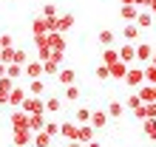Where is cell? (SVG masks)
I'll return each mask as SVG.
<instances>
[{
	"instance_id": "cell-15",
	"label": "cell",
	"mask_w": 156,
	"mask_h": 147,
	"mask_svg": "<svg viewBox=\"0 0 156 147\" xmlns=\"http://www.w3.org/2000/svg\"><path fill=\"white\" fill-rule=\"evenodd\" d=\"M45 122H48L45 113H34V116L29 119V130H31V133H43V130H45Z\"/></svg>"
},
{
	"instance_id": "cell-20",
	"label": "cell",
	"mask_w": 156,
	"mask_h": 147,
	"mask_svg": "<svg viewBox=\"0 0 156 147\" xmlns=\"http://www.w3.org/2000/svg\"><path fill=\"white\" fill-rule=\"evenodd\" d=\"M105 110H108V116H111V119H119V116L125 113V102H119V99H111Z\"/></svg>"
},
{
	"instance_id": "cell-13",
	"label": "cell",
	"mask_w": 156,
	"mask_h": 147,
	"mask_svg": "<svg viewBox=\"0 0 156 147\" xmlns=\"http://www.w3.org/2000/svg\"><path fill=\"white\" fill-rule=\"evenodd\" d=\"M153 45H148V43H139V45H136V60H139V62H151L153 60Z\"/></svg>"
},
{
	"instance_id": "cell-40",
	"label": "cell",
	"mask_w": 156,
	"mask_h": 147,
	"mask_svg": "<svg viewBox=\"0 0 156 147\" xmlns=\"http://www.w3.org/2000/svg\"><path fill=\"white\" fill-rule=\"evenodd\" d=\"M0 48H14V40H12V34H0Z\"/></svg>"
},
{
	"instance_id": "cell-28",
	"label": "cell",
	"mask_w": 156,
	"mask_h": 147,
	"mask_svg": "<svg viewBox=\"0 0 156 147\" xmlns=\"http://www.w3.org/2000/svg\"><path fill=\"white\" fill-rule=\"evenodd\" d=\"M94 77H97L99 82H105V79H111V68H108L105 62H99V65H97V71H94Z\"/></svg>"
},
{
	"instance_id": "cell-36",
	"label": "cell",
	"mask_w": 156,
	"mask_h": 147,
	"mask_svg": "<svg viewBox=\"0 0 156 147\" xmlns=\"http://www.w3.org/2000/svg\"><path fill=\"white\" fill-rule=\"evenodd\" d=\"M0 62L12 65V62H14V48H0Z\"/></svg>"
},
{
	"instance_id": "cell-6",
	"label": "cell",
	"mask_w": 156,
	"mask_h": 147,
	"mask_svg": "<svg viewBox=\"0 0 156 147\" xmlns=\"http://www.w3.org/2000/svg\"><path fill=\"white\" fill-rule=\"evenodd\" d=\"M26 77H29V79H43L45 77V65L40 60H31L29 65H26Z\"/></svg>"
},
{
	"instance_id": "cell-35",
	"label": "cell",
	"mask_w": 156,
	"mask_h": 147,
	"mask_svg": "<svg viewBox=\"0 0 156 147\" xmlns=\"http://www.w3.org/2000/svg\"><path fill=\"white\" fill-rule=\"evenodd\" d=\"M57 12H60V9L54 6V3H45V6H43V17H45V20H54V17H57Z\"/></svg>"
},
{
	"instance_id": "cell-42",
	"label": "cell",
	"mask_w": 156,
	"mask_h": 147,
	"mask_svg": "<svg viewBox=\"0 0 156 147\" xmlns=\"http://www.w3.org/2000/svg\"><path fill=\"white\" fill-rule=\"evenodd\" d=\"M9 96H12L9 91H0V105H9Z\"/></svg>"
},
{
	"instance_id": "cell-48",
	"label": "cell",
	"mask_w": 156,
	"mask_h": 147,
	"mask_svg": "<svg viewBox=\"0 0 156 147\" xmlns=\"http://www.w3.org/2000/svg\"><path fill=\"white\" fill-rule=\"evenodd\" d=\"M148 3H151V0H139V6H148Z\"/></svg>"
},
{
	"instance_id": "cell-43",
	"label": "cell",
	"mask_w": 156,
	"mask_h": 147,
	"mask_svg": "<svg viewBox=\"0 0 156 147\" xmlns=\"http://www.w3.org/2000/svg\"><path fill=\"white\" fill-rule=\"evenodd\" d=\"M0 77H9V65L6 62H0Z\"/></svg>"
},
{
	"instance_id": "cell-12",
	"label": "cell",
	"mask_w": 156,
	"mask_h": 147,
	"mask_svg": "<svg viewBox=\"0 0 156 147\" xmlns=\"http://www.w3.org/2000/svg\"><path fill=\"white\" fill-rule=\"evenodd\" d=\"M48 45L54 51H66L68 45H66V37H62V31H48Z\"/></svg>"
},
{
	"instance_id": "cell-21",
	"label": "cell",
	"mask_w": 156,
	"mask_h": 147,
	"mask_svg": "<svg viewBox=\"0 0 156 147\" xmlns=\"http://www.w3.org/2000/svg\"><path fill=\"white\" fill-rule=\"evenodd\" d=\"M94 133H97V127L91 125V122H88V125H80V142H82V144L94 142Z\"/></svg>"
},
{
	"instance_id": "cell-11",
	"label": "cell",
	"mask_w": 156,
	"mask_h": 147,
	"mask_svg": "<svg viewBox=\"0 0 156 147\" xmlns=\"http://www.w3.org/2000/svg\"><path fill=\"white\" fill-rule=\"evenodd\" d=\"M111 122V116H108V110H91V125L97 127V130H102V127Z\"/></svg>"
},
{
	"instance_id": "cell-19",
	"label": "cell",
	"mask_w": 156,
	"mask_h": 147,
	"mask_svg": "<svg viewBox=\"0 0 156 147\" xmlns=\"http://www.w3.org/2000/svg\"><path fill=\"white\" fill-rule=\"evenodd\" d=\"M29 94L31 96H48L45 94V79H29Z\"/></svg>"
},
{
	"instance_id": "cell-33",
	"label": "cell",
	"mask_w": 156,
	"mask_h": 147,
	"mask_svg": "<svg viewBox=\"0 0 156 147\" xmlns=\"http://www.w3.org/2000/svg\"><path fill=\"white\" fill-rule=\"evenodd\" d=\"M14 88H17V79H12V77H0V91H9V94H12Z\"/></svg>"
},
{
	"instance_id": "cell-46",
	"label": "cell",
	"mask_w": 156,
	"mask_h": 147,
	"mask_svg": "<svg viewBox=\"0 0 156 147\" xmlns=\"http://www.w3.org/2000/svg\"><path fill=\"white\" fill-rule=\"evenodd\" d=\"M122 6H139V0H122Z\"/></svg>"
},
{
	"instance_id": "cell-45",
	"label": "cell",
	"mask_w": 156,
	"mask_h": 147,
	"mask_svg": "<svg viewBox=\"0 0 156 147\" xmlns=\"http://www.w3.org/2000/svg\"><path fill=\"white\" fill-rule=\"evenodd\" d=\"M66 147H85L82 142H66Z\"/></svg>"
},
{
	"instance_id": "cell-27",
	"label": "cell",
	"mask_w": 156,
	"mask_h": 147,
	"mask_svg": "<svg viewBox=\"0 0 156 147\" xmlns=\"http://www.w3.org/2000/svg\"><path fill=\"white\" fill-rule=\"evenodd\" d=\"M136 26H139V29H151V26H153V14H151V12H142V9H139Z\"/></svg>"
},
{
	"instance_id": "cell-50",
	"label": "cell",
	"mask_w": 156,
	"mask_h": 147,
	"mask_svg": "<svg viewBox=\"0 0 156 147\" xmlns=\"http://www.w3.org/2000/svg\"><path fill=\"white\" fill-rule=\"evenodd\" d=\"M51 147H54V144H51Z\"/></svg>"
},
{
	"instance_id": "cell-41",
	"label": "cell",
	"mask_w": 156,
	"mask_h": 147,
	"mask_svg": "<svg viewBox=\"0 0 156 147\" xmlns=\"http://www.w3.org/2000/svg\"><path fill=\"white\" fill-rule=\"evenodd\" d=\"M145 116H148V119H156V102H148V105H145Z\"/></svg>"
},
{
	"instance_id": "cell-39",
	"label": "cell",
	"mask_w": 156,
	"mask_h": 147,
	"mask_svg": "<svg viewBox=\"0 0 156 147\" xmlns=\"http://www.w3.org/2000/svg\"><path fill=\"white\" fill-rule=\"evenodd\" d=\"M45 133H48V136H54V139H57V136H60V125L54 122V119H48V122H45Z\"/></svg>"
},
{
	"instance_id": "cell-14",
	"label": "cell",
	"mask_w": 156,
	"mask_h": 147,
	"mask_svg": "<svg viewBox=\"0 0 156 147\" xmlns=\"http://www.w3.org/2000/svg\"><path fill=\"white\" fill-rule=\"evenodd\" d=\"M114 29H99V34H97V43L102 45V48H114Z\"/></svg>"
},
{
	"instance_id": "cell-23",
	"label": "cell",
	"mask_w": 156,
	"mask_h": 147,
	"mask_svg": "<svg viewBox=\"0 0 156 147\" xmlns=\"http://www.w3.org/2000/svg\"><path fill=\"white\" fill-rule=\"evenodd\" d=\"M119 14H122V20L136 23V17H139V6H122V9H119Z\"/></svg>"
},
{
	"instance_id": "cell-29",
	"label": "cell",
	"mask_w": 156,
	"mask_h": 147,
	"mask_svg": "<svg viewBox=\"0 0 156 147\" xmlns=\"http://www.w3.org/2000/svg\"><path fill=\"white\" fill-rule=\"evenodd\" d=\"M80 96H82V91H80L77 85H68V88H66V96H62V99H66V102H77Z\"/></svg>"
},
{
	"instance_id": "cell-7",
	"label": "cell",
	"mask_w": 156,
	"mask_h": 147,
	"mask_svg": "<svg viewBox=\"0 0 156 147\" xmlns=\"http://www.w3.org/2000/svg\"><path fill=\"white\" fill-rule=\"evenodd\" d=\"M26 96H29V91H26L23 85H17V88L12 91V96H9V105H12L14 110H17V108H23V102H26Z\"/></svg>"
},
{
	"instance_id": "cell-25",
	"label": "cell",
	"mask_w": 156,
	"mask_h": 147,
	"mask_svg": "<svg viewBox=\"0 0 156 147\" xmlns=\"http://www.w3.org/2000/svg\"><path fill=\"white\" fill-rule=\"evenodd\" d=\"M54 144V136H48V133H34V147H51Z\"/></svg>"
},
{
	"instance_id": "cell-18",
	"label": "cell",
	"mask_w": 156,
	"mask_h": 147,
	"mask_svg": "<svg viewBox=\"0 0 156 147\" xmlns=\"http://www.w3.org/2000/svg\"><path fill=\"white\" fill-rule=\"evenodd\" d=\"M139 26H136V23H128L125 26V29H122V37H125V43H136V40H139Z\"/></svg>"
},
{
	"instance_id": "cell-16",
	"label": "cell",
	"mask_w": 156,
	"mask_h": 147,
	"mask_svg": "<svg viewBox=\"0 0 156 147\" xmlns=\"http://www.w3.org/2000/svg\"><path fill=\"white\" fill-rule=\"evenodd\" d=\"M128 71H131V65H128V62H122V60H119V62H114V65H111V77H114V79H122V82H125V77H128Z\"/></svg>"
},
{
	"instance_id": "cell-49",
	"label": "cell",
	"mask_w": 156,
	"mask_h": 147,
	"mask_svg": "<svg viewBox=\"0 0 156 147\" xmlns=\"http://www.w3.org/2000/svg\"><path fill=\"white\" fill-rule=\"evenodd\" d=\"M151 62H153V65H156V54H153V60H151Z\"/></svg>"
},
{
	"instance_id": "cell-37",
	"label": "cell",
	"mask_w": 156,
	"mask_h": 147,
	"mask_svg": "<svg viewBox=\"0 0 156 147\" xmlns=\"http://www.w3.org/2000/svg\"><path fill=\"white\" fill-rule=\"evenodd\" d=\"M23 74H26L23 65H17V62H12V65H9V77H12V79H20Z\"/></svg>"
},
{
	"instance_id": "cell-4",
	"label": "cell",
	"mask_w": 156,
	"mask_h": 147,
	"mask_svg": "<svg viewBox=\"0 0 156 147\" xmlns=\"http://www.w3.org/2000/svg\"><path fill=\"white\" fill-rule=\"evenodd\" d=\"M12 144L14 147H29V144H34V133L26 127V130H12Z\"/></svg>"
},
{
	"instance_id": "cell-22",
	"label": "cell",
	"mask_w": 156,
	"mask_h": 147,
	"mask_svg": "<svg viewBox=\"0 0 156 147\" xmlns=\"http://www.w3.org/2000/svg\"><path fill=\"white\" fill-rule=\"evenodd\" d=\"M74 23H77V20H74V14H71V12H68V14H60V20H57V31L66 34L68 29H74Z\"/></svg>"
},
{
	"instance_id": "cell-2",
	"label": "cell",
	"mask_w": 156,
	"mask_h": 147,
	"mask_svg": "<svg viewBox=\"0 0 156 147\" xmlns=\"http://www.w3.org/2000/svg\"><path fill=\"white\" fill-rule=\"evenodd\" d=\"M23 110L29 116H34V113H45V99L43 96H26V102H23Z\"/></svg>"
},
{
	"instance_id": "cell-30",
	"label": "cell",
	"mask_w": 156,
	"mask_h": 147,
	"mask_svg": "<svg viewBox=\"0 0 156 147\" xmlns=\"http://www.w3.org/2000/svg\"><path fill=\"white\" fill-rule=\"evenodd\" d=\"M74 122H77V125H88V122H91V110H88V108H80L77 113H74Z\"/></svg>"
},
{
	"instance_id": "cell-26",
	"label": "cell",
	"mask_w": 156,
	"mask_h": 147,
	"mask_svg": "<svg viewBox=\"0 0 156 147\" xmlns=\"http://www.w3.org/2000/svg\"><path fill=\"white\" fill-rule=\"evenodd\" d=\"M102 62H105L108 68H111L114 62H119V48H105L102 51Z\"/></svg>"
},
{
	"instance_id": "cell-32",
	"label": "cell",
	"mask_w": 156,
	"mask_h": 147,
	"mask_svg": "<svg viewBox=\"0 0 156 147\" xmlns=\"http://www.w3.org/2000/svg\"><path fill=\"white\" fill-rule=\"evenodd\" d=\"M43 65H45V77H57V74L62 71V68H60V62H54V60L43 62Z\"/></svg>"
},
{
	"instance_id": "cell-1",
	"label": "cell",
	"mask_w": 156,
	"mask_h": 147,
	"mask_svg": "<svg viewBox=\"0 0 156 147\" xmlns=\"http://www.w3.org/2000/svg\"><path fill=\"white\" fill-rule=\"evenodd\" d=\"M145 68H139V65H131V71H128V77H125V85L128 88H142L145 85Z\"/></svg>"
},
{
	"instance_id": "cell-47",
	"label": "cell",
	"mask_w": 156,
	"mask_h": 147,
	"mask_svg": "<svg viewBox=\"0 0 156 147\" xmlns=\"http://www.w3.org/2000/svg\"><path fill=\"white\" fill-rule=\"evenodd\" d=\"M85 147H102V144H99V142H88Z\"/></svg>"
},
{
	"instance_id": "cell-44",
	"label": "cell",
	"mask_w": 156,
	"mask_h": 147,
	"mask_svg": "<svg viewBox=\"0 0 156 147\" xmlns=\"http://www.w3.org/2000/svg\"><path fill=\"white\" fill-rule=\"evenodd\" d=\"M148 12H151V14L156 17V0H151V3H148Z\"/></svg>"
},
{
	"instance_id": "cell-24",
	"label": "cell",
	"mask_w": 156,
	"mask_h": 147,
	"mask_svg": "<svg viewBox=\"0 0 156 147\" xmlns=\"http://www.w3.org/2000/svg\"><path fill=\"white\" fill-rule=\"evenodd\" d=\"M142 133L148 136L151 142H156V119H145L142 122Z\"/></svg>"
},
{
	"instance_id": "cell-10",
	"label": "cell",
	"mask_w": 156,
	"mask_h": 147,
	"mask_svg": "<svg viewBox=\"0 0 156 147\" xmlns=\"http://www.w3.org/2000/svg\"><path fill=\"white\" fill-rule=\"evenodd\" d=\"M48 31H51V26H48V20H45L43 14L31 20V34H34V37H40V34H48Z\"/></svg>"
},
{
	"instance_id": "cell-31",
	"label": "cell",
	"mask_w": 156,
	"mask_h": 147,
	"mask_svg": "<svg viewBox=\"0 0 156 147\" xmlns=\"http://www.w3.org/2000/svg\"><path fill=\"white\" fill-rule=\"evenodd\" d=\"M14 62H17V65H23V68H26V65L31 62V60H29V51H23V48H14Z\"/></svg>"
},
{
	"instance_id": "cell-8",
	"label": "cell",
	"mask_w": 156,
	"mask_h": 147,
	"mask_svg": "<svg viewBox=\"0 0 156 147\" xmlns=\"http://www.w3.org/2000/svg\"><path fill=\"white\" fill-rule=\"evenodd\" d=\"M57 82L62 88H68V85H77V71L74 68H62L60 74H57Z\"/></svg>"
},
{
	"instance_id": "cell-17",
	"label": "cell",
	"mask_w": 156,
	"mask_h": 147,
	"mask_svg": "<svg viewBox=\"0 0 156 147\" xmlns=\"http://www.w3.org/2000/svg\"><path fill=\"white\" fill-rule=\"evenodd\" d=\"M43 99H45V113H60L62 102H66V99H60V96H43Z\"/></svg>"
},
{
	"instance_id": "cell-9",
	"label": "cell",
	"mask_w": 156,
	"mask_h": 147,
	"mask_svg": "<svg viewBox=\"0 0 156 147\" xmlns=\"http://www.w3.org/2000/svg\"><path fill=\"white\" fill-rule=\"evenodd\" d=\"M119 60L128 62V65H133V62H136V45L133 43H125L122 48H119Z\"/></svg>"
},
{
	"instance_id": "cell-5",
	"label": "cell",
	"mask_w": 156,
	"mask_h": 147,
	"mask_svg": "<svg viewBox=\"0 0 156 147\" xmlns=\"http://www.w3.org/2000/svg\"><path fill=\"white\" fill-rule=\"evenodd\" d=\"M60 136L66 142H80V125L77 122H62L60 125Z\"/></svg>"
},
{
	"instance_id": "cell-34",
	"label": "cell",
	"mask_w": 156,
	"mask_h": 147,
	"mask_svg": "<svg viewBox=\"0 0 156 147\" xmlns=\"http://www.w3.org/2000/svg\"><path fill=\"white\" fill-rule=\"evenodd\" d=\"M142 105H145V102L139 99V94H133V96L125 99V108H128V110H136V108H142Z\"/></svg>"
},
{
	"instance_id": "cell-3",
	"label": "cell",
	"mask_w": 156,
	"mask_h": 147,
	"mask_svg": "<svg viewBox=\"0 0 156 147\" xmlns=\"http://www.w3.org/2000/svg\"><path fill=\"white\" fill-rule=\"evenodd\" d=\"M29 113H26L23 108H17L12 116H9V125H12V130H26V127H29Z\"/></svg>"
},
{
	"instance_id": "cell-38",
	"label": "cell",
	"mask_w": 156,
	"mask_h": 147,
	"mask_svg": "<svg viewBox=\"0 0 156 147\" xmlns=\"http://www.w3.org/2000/svg\"><path fill=\"white\" fill-rule=\"evenodd\" d=\"M145 79H148V85H156V65L148 62V68H145Z\"/></svg>"
}]
</instances>
